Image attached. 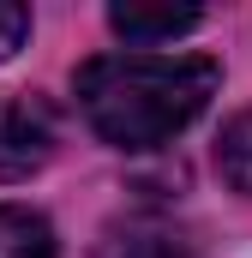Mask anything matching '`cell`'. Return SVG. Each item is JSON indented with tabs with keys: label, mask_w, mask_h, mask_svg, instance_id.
Instances as JSON below:
<instances>
[{
	"label": "cell",
	"mask_w": 252,
	"mask_h": 258,
	"mask_svg": "<svg viewBox=\"0 0 252 258\" xmlns=\"http://www.w3.org/2000/svg\"><path fill=\"white\" fill-rule=\"evenodd\" d=\"M0 258H60L48 216L30 204H0Z\"/></svg>",
	"instance_id": "5"
},
{
	"label": "cell",
	"mask_w": 252,
	"mask_h": 258,
	"mask_svg": "<svg viewBox=\"0 0 252 258\" xmlns=\"http://www.w3.org/2000/svg\"><path fill=\"white\" fill-rule=\"evenodd\" d=\"M60 132H54V108L30 90H0V186L30 180L36 168H48Z\"/></svg>",
	"instance_id": "2"
},
{
	"label": "cell",
	"mask_w": 252,
	"mask_h": 258,
	"mask_svg": "<svg viewBox=\"0 0 252 258\" xmlns=\"http://www.w3.org/2000/svg\"><path fill=\"white\" fill-rule=\"evenodd\" d=\"M24 36H30V6L0 0V60H12V54L24 48Z\"/></svg>",
	"instance_id": "7"
},
{
	"label": "cell",
	"mask_w": 252,
	"mask_h": 258,
	"mask_svg": "<svg viewBox=\"0 0 252 258\" xmlns=\"http://www.w3.org/2000/svg\"><path fill=\"white\" fill-rule=\"evenodd\" d=\"M204 24V12H192V6H108V30L126 36V42H174V36H186Z\"/></svg>",
	"instance_id": "4"
},
{
	"label": "cell",
	"mask_w": 252,
	"mask_h": 258,
	"mask_svg": "<svg viewBox=\"0 0 252 258\" xmlns=\"http://www.w3.org/2000/svg\"><path fill=\"white\" fill-rule=\"evenodd\" d=\"M216 168L240 198H252V108H240L216 138Z\"/></svg>",
	"instance_id": "6"
},
{
	"label": "cell",
	"mask_w": 252,
	"mask_h": 258,
	"mask_svg": "<svg viewBox=\"0 0 252 258\" xmlns=\"http://www.w3.org/2000/svg\"><path fill=\"white\" fill-rule=\"evenodd\" d=\"M222 66L210 54H96L78 66L72 96L90 132L114 150H156L210 108Z\"/></svg>",
	"instance_id": "1"
},
{
	"label": "cell",
	"mask_w": 252,
	"mask_h": 258,
	"mask_svg": "<svg viewBox=\"0 0 252 258\" xmlns=\"http://www.w3.org/2000/svg\"><path fill=\"white\" fill-rule=\"evenodd\" d=\"M96 258H204V240L192 234L174 210H156V204H138L114 216L96 240Z\"/></svg>",
	"instance_id": "3"
}]
</instances>
